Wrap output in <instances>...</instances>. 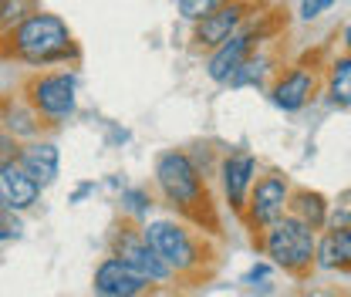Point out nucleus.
I'll return each instance as SVG.
<instances>
[{
	"label": "nucleus",
	"mask_w": 351,
	"mask_h": 297,
	"mask_svg": "<svg viewBox=\"0 0 351 297\" xmlns=\"http://www.w3.org/2000/svg\"><path fill=\"white\" fill-rule=\"evenodd\" d=\"M21 95L44 126H61L78 108V78L75 71H34L24 82Z\"/></svg>",
	"instance_id": "2"
},
{
	"label": "nucleus",
	"mask_w": 351,
	"mask_h": 297,
	"mask_svg": "<svg viewBox=\"0 0 351 297\" xmlns=\"http://www.w3.org/2000/svg\"><path fill=\"white\" fill-rule=\"evenodd\" d=\"M291 200V189H287V179L284 176H263L261 182L254 186V196H250V216L254 223L270 226L284 216V206Z\"/></svg>",
	"instance_id": "12"
},
{
	"label": "nucleus",
	"mask_w": 351,
	"mask_h": 297,
	"mask_svg": "<svg viewBox=\"0 0 351 297\" xmlns=\"http://www.w3.org/2000/svg\"><path fill=\"white\" fill-rule=\"evenodd\" d=\"M263 277H267V267H254V270H250V274H247V284H257V281H263Z\"/></svg>",
	"instance_id": "27"
},
{
	"label": "nucleus",
	"mask_w": 351,
	"mask_h": 297,
	"mask_svg": "<svg viewBox=\"0 0 351 297\" xmlns=\"http://www.w3.org/2000/svg\"><path fill=\"white\" fill-rule=\"evenodd\" d=\"M345 44H348V51H351V24H348V31H345Z\"/></svg>",
	"instance_id": "28"
},
{
	"label": "nucleus",
	"mask_w": 351,
	"mask_h": 297,
	"mask_svg": "<svg viewBox=\"0 0 351 297\" xmlns=\"http://www.w3.org/2000/svg\"><path fill=\"white\" fill-rule=\"evenodd\" d=\"M254 172H257V163H254V156H247V152H233V156L223 163V189H226V200H230L233 210L243 206Z\"/></svg>",
	"instance_id": "15"
},
{
	"label": "nucleus",
	"mask_w": 351,
	"mask_h": 297,
	"mask_svg": "<svg viewBox=\"0 0 351 297\" xmlns=\"http://www.w3.org/2000/svg\"><path fill=\"white\" fill-rule=\"evenodd\" d=\"M41 200V186L21 169L17 163H7L0 169V206L10 213H27Z\"/></svg>",
	"instance_id": "10"
},
{
	"label": "nucleus",
	"mask_w": 351,
	"mask_h": 297,
	"mask_svg": "<svg viewBox=\"0 0 351 297\" xmlns=\"http://www.w3.org/2000/svg\"><path fill=\"white\" fill-rule=\"evenodd\" d=\"M145 287H149V281L138 277L119 257H105L95 267V294L98 297H138Z\"/></svg>",
	"instance_id": "8"
},
{
	"label": "nucleus",
	"mask_w": 351,
	"mask_h": 297,
	"mask_svg": "<svg viewBox=\"0 0 351 297\" xmlns=\"http://www.w3.org/2000/svg\"><path fill=\"white\" fill-rule=\"evenodd\" d=\"M0 128L7 135H14V139H38L44 122L21 95V98H3L0 102Z\"/></svg>",
	"instance_id": "14"
},
{
	"label": "nucleus",
	"mask_w": 351,
	"mask_h": 297,
	"mask_svg": "<svg viewBox=\"0 0 351 297\" xmlns=\"http://www.w3.org/2000/svg\"><path fill=\"white\" fill-rule=\"evenodd\" d=\"M142 237L145 243L156 250V257L169 267V274H186L199 263V254H196V243L189 237V230L176 219H152L142 226Z\"/></svg>",
	"instance_id": "5"
},
{
	"label": "nucleus",
	"mask_w": 351,
	"mask_h": 297,
	"mask_svg": "<svg viewBox=\"0 0 351 297\" xmlns=\"http://www.w3.org/2000/svg\"><path fill=\"white\" fill-rule=\"evenodd\" d=\"M17 152H21L17 139H14V135H7V132L0 128V169H3L7 163H17Z\"/></svg>",
	"instance_id": "24"
},
{
	"label": "nucleus",
	"mask_w": 351,
	"mask_h": 297,
	"mask_svg": "<svg viewBox=\"0 0 351 297\" xmlns=\"http://www.w3.org/2000/svg\"><path fill=\"white\" fill-rule=\"evenodd\" d=\"M328 95H331V105H338V108H351V51L348 54H341V58L331 64Z\"/></svg>",
	"instance_id": "18"
},
{
	"label": "nucleus",
	"mask_w": 351,
	"mask_h": 297,
	"mask_svg": "<svg viewBox=\"0 0 351 297\" xmlns=\"http://www.w3.org/2000/svg\"><path fill=\"white\" fill-rule=\"evenodd\" d=\"M247 10H250L247 0H219L217 7H213L206 17H199L196 27H193L196 47H219L223 41H230V38L240 31Z\"/></svg>",
	"instance_id": "7"
},
{
	"label": "nucleus",
	"mask_w": 351,
	"mask_h": 297,
	"mask_svg": "<svg viewBox=\"0 0 351 297\" xmlns=\"http://www.w3.org/2000/svg\"><path fill=\"white\" fill-rule=\"evenodd\" d=\"M156 186L179 210H193L206 196V186H203V176L196 169V163L179 149H166L156 159Z\"/></svg>",
	"instance_id": "3"
},
{
	"label": "nucleus",
	"mask_w": 351,
	"mask_h": 297,
	"mask_svg": "<svg viewBox=\"0 0 351 297\" xmlns=\"http://www.w3.org/2000/svg\"><path fill=\"white\" fill-rule=\"evenodd\" d=\"M314 230L301 223L298 216H280L277 223H270L267 237H263V250L267 257L284 267V270H304L314 260Z\"/></svg>",
	"instance_id": "4"
},
{
	"label": "nucleus",
	"mask_w": 351,
	"mask_h": 297,
	"mask_svg": "<svg viewBox=\"0 0 351 297\" xmlns=\"http://www.w3.org/2000/svg\"><path fill=\"white\" fill-rule=\"evenodd\" d=\"M24 237V223H21V213H10L0 206V247L3 243H14Z\"/></svg>",
	"instance_id": "20"
},
{
	"label": "nucleus",
	"mask_w": 351,
	"mask_h": 297,
	"mask_svg": "<svg viewBox=\"0 0 351 297\" xmlns=\"http://www.w3.org/2000/svg\"><path fill=\"white\" fill-rule=\"evenodd\" d=\"M112 257H119L122 263H129L132 270H135L138 277H145L149 284H166V281L173 277L169 267L145 243V237L135 233V230H119V233L112 237Z\"/></svg>",
	"instance_id": "6"
},
{
	"label": "nucleus",
	"mask_w": 351,
	"mask_h": 297,
	"mask_svg": "<svg viewBox=\"0 0 351 297\" xmlns=\"http://www.w3.org/2000/svg\"><path fill=\"white\" fill-rule=\"evenodd\" d=\"M257 38H261L257 31H243V34H233L230 41H223L219 47H213L210 64H206V75H210L217 85H230V78L237 75V68L254 54Z\"/></svg>",
	"instance_id": "9"
},
{
	"label": "nucleus",
	"mask_w": 351,
	"mask_h": 297,
	"mask_svg": "<svg viewBox=\"0 0 351 297\" xmlns=\"http://www.w3.org/2000/svg\"><path fill=\"white\" fill-rule=\"evenodd\" d=\"M331 3H335V0H301V17H304V21H314V17H321Z\"/></svg>",
	"instance_id": "25"
},
{
	"label": "nucleus",
	"mask_w": 351,
	"mask_h": 297,
	"mask_svg": "<svg viewBox=\"0 0 351 297\" xmlns=\"http://www.w3.org/2000/svg\"><path fill=\"white\" fill-rule=\"evenodd\" d=\"M88 193H95V182H85V186H78V189H75V196H71V203H82Z\"/></svg>",
	"instance_id": "26"
},
{
	"label": "nucleus",
	"mask_w": 351,
	"mask_h": 297,
	"mask_svg": "<svg viewBox=\"0 0 351 297\" xmlns=\"http://www.w3.org/2000/svg\"><path fill=\"white\" fill-rule=\"evenodd\" d=\"M149 206H152V196L145 193V189H125L122 193V210L125 213H132V216H145L149 213Z\"/></svg>",
	"instance_id": "21"
},
{
	"label": "nucleus",
	"mask_w": 351,
	"mask_h": 297,
	"mask_svg": "<svg viewBox=\"0 0 351 297\" xmlns=\"http://www.w3.org/2000/svg\"><path fill=\"white\" fill-rule=\"evenodd\" d=\"M287 203H291L294 216H298L301 223H307L311 230H321V226L328 223V203H324L321 193L301 189V193H294V200H287Z\"/></svg>",
	"instance_id": "17"
},
{
	"label": "nucleus",
	"mask_w": 351,
	"mask_h": 297,
	"mask_svg": "<svg viewBox=\"0 0 351 297\" xmlns=\"http://www.w3.org/2000/svg\"><path fill=\"white\" fill-rule=\"evenodd\" d=\"M17 166L27 172L38 186H51L58 179V169H61V152H58V145L51 139H31L27 145H21Z\"/></svg>",
	"instance_id": "11"
},
{
	"label": "nucleus",
	"mask_w": 351,
	"mask_h": 297,
	"mask_svg": "<svg viewBox=\"0 0 351 297\" xmlns=\"http://www.w3.org/2000/svg\"><path fill=\"white\" fill-rule=\"evenodd\" d=\"M38 10H41L38 0H3V3H0V34L14 31L21 21H27V17L38 14Z\"/></svg>",
	"instance_id": "19"
},
{
	"label": "nucleus",
	"mask_w": 351,
	"mask_h": 297,
	"mask_svg": "<svg viewBox=\"0 0 351 297\" xmlns=\"http://www.w3.org/2000/svg\"><path fill=\"white\" fill-rule=\"evenodd\" d=\"M0 58H14L31 68H51L78 61V44L71 38V27L58 14L38 10L14 31L0 34Z\"/></svg>",
	"instance_id": "1"
},
{
	"label": "nucleus",
	"mask_w": 351,
	"mask_h": 297,
	"mask_svg": "<svg viewBox=\"0 0 351 297\" xmlns=\"http://www.w3.org/2000/svg\"><path fill=\"white\" fill-rule=\"evenodd\" d=\"M0 3H3V0H0Z\"/></svg>",
	"instance_id": "29"
},
{
	"label": "nucleus",
	"mask_w": 351,
	"mask_h": 297,
	"mask_svg": "<svg viewBox=\"0 0 351 297\" xmlns=\"http://www.w3.org/2000/svg\"><path fill=\"white\" fill-rule=\"evenodd\" d=\"M219 0H179V14L186 17V21H199V17H206L213 7H217Z\"/></svg>",
	"instance_id": "23"
},
{
	"label": "nucleus",
	"mask_w": 351,
	"mask_h": 297,
	"mask_svg": "<svg viewBox=\"0 0 351 297\" xmlns=\"http://www.w3.org/2000/svg\"><path fill=\"white\" fill-rule=\"evenodd\" d=\"M261 75H263V61H261V58H257V61H254V58H247V61L237 68V75L230 78V85H233V88L250 85V82H261Z\"/></svg>",
	"instance_id": "22"
},
{
	"label": "nucleus",
	"mask_w": 351,
	"mask_h": 297,
	"mask_svg": "<svg viewBox=\"0 0 351 297\" xmlns=\"http://www.w3.org/2000/svg\"><path fill=\"white\" fill-rule=\"evenodd\" d=\"M311 91H314V71H311L307 64H298V68L284 71V75L274 82L270 98H274L277 108H284V112H298V108H304L307 105Z\"/></svg>",
	"instance_id": "13"
},
{
	"label": "nucleus",
	"mask_w": 351,
	"mask_h": 297,
	"mask_svg": "<svg viewBox=\"0 0 351 297\" xmlns=\"http://www.w3.org/2000/svg\"><path fill=\"white\" fill-rule=\"evenodd\" d=\"M314 254H317V263H321L324 270L351 267V223L335 226V230L314 247Z\"/></svg>",
	"instance_id": "16"
}]
</instances>
